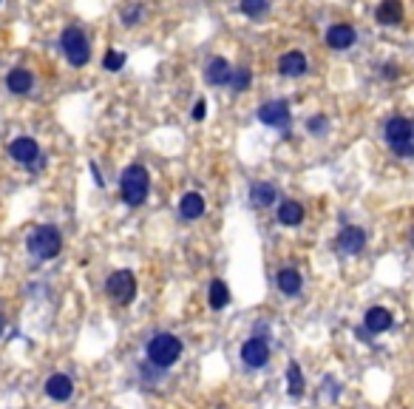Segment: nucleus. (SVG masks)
<instances>
[{"label":"nucleus","mask_w":414,"mask_h":409,"mask_svg":"<svg viewBox=\"0 0 414 409\" xmlns=\"http://www.w3.org/2000/svg\"><path fill=\"white\" fill-rule=\"evenodd\" d=\"M383 140L397 157L414 160V119L400 117V114L389 117L383 125Z\"/></svg>","instance_id":"f257e3e1"},{"label":"nucleus","mask_w":414,"mask_h":409,"mask_svg":"<svg viewBox=\"0 0 414 409\" xmlns=\"http://www.w3.org/2000/svg\"><path fill=\"white\" fill-rule=\"evenodd\" d=\"M119 193L125 199V204L131 208H140V204L148 199L151 193V176L142 165H128L119 176Z\"/></svg>","instance_id":"f03ea898"},{"label":"nucleus","mask_w":414,"mask_h":409,"mask_svg":"<svg viewBox=\"0 0 414 409\" xmlns=\"http://www.w3.org/2000/svg\"><path fill=\"white\" fill-rule=\"evenodd\" d=\"M26 247H29V253H32L34 259L48 261V259L60 256V250H62V236H60V231H57L54 225H40V228L32 231Z\"/></svg>","instance_id":"7ed1b4c3"},{"label":"nucleus","mask_w":414,"mask_h":409,"mask_svg":"<svg viewBox=\"0 0 414 409\" xmlns=\"http://www.w3.org/2000/svg\"><path fill=\"white\" fill-rule=\"evenodd\" d=\"M182 356V341L171 332H156L151 341H148V358L151 364H156L159 370H168L179 361Z\"/></svg>","instance_id":"20e7f679"},{"label":"nucleus","mask_w":414,"mask_h":409,"mask_svg":"<svg viewBox=\"0 0 414 409\" xmlns=\"http://www.w3.org/2000/svg\"><path fill=\"white\" fill-rule=\"evenodd\" d=\"M60 48H62L65 60L72 63L74 68H83V65L91 60V46H88V37H86V32H83V29H77V26H68V29L62 32V37H60Z\"/></svg>","instance_id":"39448f33"},{"label":"nucleus","mask_w":414,"mask_h":409,"mask_svg":"<svg viewBox=\"0 0 414 409\" xmlns=\"http://www.w3.org/2000/svg\"><path fill=\"white\" fill-rule=\"evenodd\" d=\"M108 296L116 301V304H131L133 296H136V279L131 270H116L108 276V285H105Z\"/></svg>","instance_id":"423d86ee"},{"label":"nucleus","mask_w":414,"mask_h":409,"mask_svg":"<svg viewBox=\"0 0 414 409\" xmlns=\"http://www.w3.org/2000/svg\"><path fill=\"white\" fill-rule=\"evenodd\" d=\"M255 117H258V122H264V125H272V128H284V134H290L287 128H290V119H293V114H290V103H287V100H269V103L258 105Z\"/></svg>","instance_id":"0eeeda50"},{"label":"nucleus","mask_w":414,"mask_h":409,"mask_svg":"<svg viewBox=\"0 0 414 409\" xmlns=\"http://www.w3.org/2000/svg\"><path fill=\"white\" fill-rule=\"evenodd\" d=\"M241 361L253 370H261L267 367L269 361V344H267V338L264 335H253L244 341V347H241Z\"/></svg>","instance_id":"6e6552de"},{"label":"nucleus","mask_w":414,"mask_h":409,"mask_svg":"<svg viewBox=\"0 0 414 409\" xmlns=\"http://www.w3.org/2000/svg\"><path fill=\"white\" fill-rule=\"evenodd\" d=\"M9 157L15 160V162H20V165H29V168H37L40 162V148H37V143L32 140V136H18V140L9 145Z\"/></svg>","instance_id":"1a4fd4ad"},{"label":"nucleus","mask_w":414,"mask_h":409,"mask_svg":"<svg viewBox=\"0 0 414 409\" xmlns=\"http://www.w3.org/2000/svg\"><path fill=\"white\" fill-rule=\"evenodd\" d=\"M358 43V32L349 26V23H335L326 29V46L332 51H347Z\"/></svg>","instance_id":"9d476101"},{"label":"nucleus","mask_w":414,"mask_h":409,"mask_svg":"<svg viewBox=\"0 0 414 409\" xmlns=\"http://www.w3.org/2000/svg\"><path fill=\"white\" fill-rule=\"evenodd\" d=\"M230 74H233V65L225 57H213V60H207V65H204V83L207 86H227Z\"/></svg>","instance_id":"9b49d317"},{"label":"nucleus","mask_w":414,"mask_h":409,"mask_svg":"<svg viewBox=\"0 0 414 409\" xmlns=\"http://www.w3.org/2000/svg\"><path fill=\"white\" fill-rule=\"evenodd\" d=\"M307 68H309V63H307L304 51H287V54L279 57V74L281 77H304Z\"/></svg>","instance_id":"f8f14e48"},{"label":"nucleus","mask_w":414,"mask_h":409,"mask_svg":"<svg viewBox=\"0 0 414 409\" xmlns=\"http://www.w3.org/2000/svg\"><path fill=\"white\" fill-rule=\"evenodd\" d=\"M366 247V233L361 228H343L338 233V250L347 256H358Z\"/></svg>","instance_id":"ddd939ff"},{"label":"nucleus","mask_w":414,"mask_h":409,"mask_svg":"<svg viewBox=\"0 0 414 409\" xmlns=\"http://www.w3.org/2000/svg\"><path fill=\"white\" fill-rule=\"evenodd\" d=\"M375 20L380 26H397L403 20V0H380V6L375 12Z\"/></svg>","instance_id":"4468645a"},{"label":"nucleus","mask_w":414,"mask_h":409,"mask_svg":"<svg viewBox=\"0 0 414 409\" xmlns=\"http://www.w3.org/2000/svg\"><path fill=\"white\" fill-rule=\"evenodd\" d=\"M6 89L12 91V94H29L32 89H34V77H32V72L29 68H12L9 72V77H6Z\"/></svg>","instance_id":"2eb2a0df"},{"label":"nucleus","mask_w":414,"mask_h":409,"mask_svg":"<svg viewBox=\"0 0 414 409\" xmlns=\"http://www.w3.org/2000/svg\"><path fill=\"white\" fill-rule=\"evenodd\" d=\"M275 188L269 182H253L250 185V204L253 208H269V204H275Z\"/></svg>","instance_id":"dca6fc26"},{"label":"nucleus","mask_w":414,"mask_h":409,"mask_svg":"<svg viewBox=\"0 0 414 409\" xmlns=\"http://www.w3.org/2000/svg\"><path fill=\"white\" fill-rule=\"evenodd\" d=\"M275 282H279V290L284 293V296H298L301 293V273L295 270V267H284V270H279V276H275Z\"/></svg>","instance_id":"f3484780"},{"label":"nucleus","mask_w":414,"mask_h":409,"mask_svg":"<svg viewBox=\"0 0 414 409\" xmlns=\"http://www.w3.org/2000/svg\"><path fill=\"white\" fill-rule=\"evenodd\" d=\"M46 392L54 401H68V398H72V392H74V384H72V378H68V375H51L46 381Z\"/></svg>","instance_id":"a211bd4d"},{"label":"nucleus","mask_w":414,"mask_h":409,"mask_svg":"<svg viewBox=\"0 0 414 409\" xmlns=\"http://www.w3.org/2000/svg\"><path fill=\"white\" fill-rule=\"evenodd\" d=\"M204 196L201 193H185L182 202H179V216L182 219H199L204 214Z\"/></svg>","instance_id":"6ab92c4d"},{"label":"nucleus","mask_w":414,"mask_h":409,"mask_svg":"<svg viewBox=\"0 0 414 409\" xmlns=\"http://www.w3.org/2000/svg\"><path fill=\"white\" fill-rule=\"evenodd\" d=\"M279 222L287 225V228L301 225V222H304V208H301L295 199H284V202L279 204Z\"/></svg>","instance_id":"aec40b11"},{"label":"nucleus","mask_w":414,"mask_h":409,"mask_svg":"<svg viewBox=\"0 0 414 409\" xmlns=\"http://www.w3.org/2000/svg\"><path fill=\"white\" fill-rule=\"evenodd\" d=\"M363 324L369 332H386L392 327V313L386 307H372L366 316H363Z\"/></svg>","instance_id":"412c9836"},{"label":"nucleus","mask_w":414,"mask_h":409,"mask_svg":"<svg viewBox=\"0 0 414 409\" xmlns=\"http://www.w3.org/2000/svg\"><path fill=\"white\" fill-rule=\"evenodd\" d=\"M207 301H211L213 310H225L230 304V290L225 282H213L211 290H207Z\"/></svg>","instance_id":"4be33fe9"},{"label":"nucleus","mask_w":414,"mask_h":409,"mask_svg":"<svg viewBox=\"0 0 414 409\" xmlns=\"http://www.w3.org/2000/svg\"><path fill=\"white\" fill-rule=\"evenodd\" d=\"M250 83H253L250 68H233V74H230V89H233L236 94L247 91V89H250Z\"/></svg>","instance_id":"5701e85b"},{"label":"nucleus","mask_w":414,"mask_h":409,"mask_svg":"<svg viewBox=\"0 0 414 409\" xmlns=\"http://www.w3.org/2000/svg\"><path fill=\"white\" fill-rule=\"evenodd\" d=\"M267 9H269L267 0H241V12H244L247 18H253V20L264 18V15H267Z\"/></svg>","instance_id":"b1692460"},{"label":"nucleus","mask_w":414,"mask_h":409,"mask_svg":"<svg viewBox=\"0 0 414 409\" xmlns=\"http://www.w3.org/2000/svg\"><path fill=\"white\" fill-rule=\"evenodd\" d=\"M287 381H290V395L298 398V395L304 392V375H301V367H298V364H290V370H287Z\"/></svg>","instance_id":"393cba45"},{"label":"nucleus","mask_w":414,"mask_h":409,"mask_svg":"<svg viewBox=\"0 0 414 409\" xmlns=\"http://www.w3.org/2000/svg\"><path fill=\"white\" fill-rule=\"evenodd\" d=\"M122 65H125V54L108 48V51H105V60H102V68H105V72H119Z\"/></svg>","instance_id":"a878e982"},{"label":"nucleus","mask_w":414,"mask_h":409,"mask_svg":"<svg viewBox=\"0 0 414 409\" xmlns=\"http://www.w3.org/2000/svg\"><path fill=\"white\" fill-rule=\"evenodd\" d=\"M326 128H329L326 114H318V117H309V119H307V131H309V134H315V136L326 134Z\"/></svg>","instance_id":"bb28decb"},{"label":"nucleus","mask_w":414,"mask_h":409,"mask_svg":"<svg viewBox=\"0 0 414 409\" xmlns=\"http://www.w3.org/2000/svg\"><path fill=\"white\" fill-rule=\"evenodd\" d=\"M140 18H142V6H128V9H122V23H125V26H136V23H140Z\"/></svg>","instance_id":"cd10ccee"},{"label":"nucleus","mask_w":414,"mask_h":409,"mask_svg":"<svg viewBox=\"0 0 414 409\" xmlns=\"http://www.w3.org/2000/svg\"><path fill=\"white\" fill-rule=\"evenodd\" d=\"M380 77H383V80H397V77H400V68H397L394 63H386L383 72H380Z\"/></svg>","instance_id":"c85d7f7f"},{"label":"nucleus","mask_w":414,"mask_h":409,"mask_svg":"<svg viewBox=\"0 0 414 409\" xmlns=\"http://www.w3.org/2000/svg\"><path fill=\"white\" fill-rule=\"evenodd\" d=\"M204 117H207V103H204V100H196V105H193V119L201 122Z\"/></svg>","instance_id":"c756f323"},{"label":"nucleus","mask_w":414,"mask_h":409,"mask_svg":"<svg viewBox=\"0 0 414 409\" xmlns=\"http://www.w3.org/2000/svg\"><path fill=\"white\" fill-rule=\"evenodd\" d=\"M91 174H94V179H97V185H100V188H102V185H105V182H102V174H100V168H97V165H94V162H91Z\"/></svg>","instance_id":"7c9ffc66"},{"label":"nucleus","mask_w":414,"mask_h":409,"mask_svg":"<svg viewBox=\"0 0 414 409\" xmlns=\"http://www.w3.org/2000/svg\"><path fill=\"white\" fill-rule=\"evenodd\" d=\"M411 242H414V233H411Z\"/></svg>","instance_id":"2f4dec72"},{"label":"nucleus","mask_w":414,"mask_h":409,"mask_svg":"<svg viewBox=\"0 0 414 409\" xmlns=\"http://www.w3.org/2000/svg\"><path fill=\"white\" fill-rule=\"evenodd\" d=\"M0 327H4V321H0Z\"/></svg>","instance_id":"473e14b6"}]
</instances>
